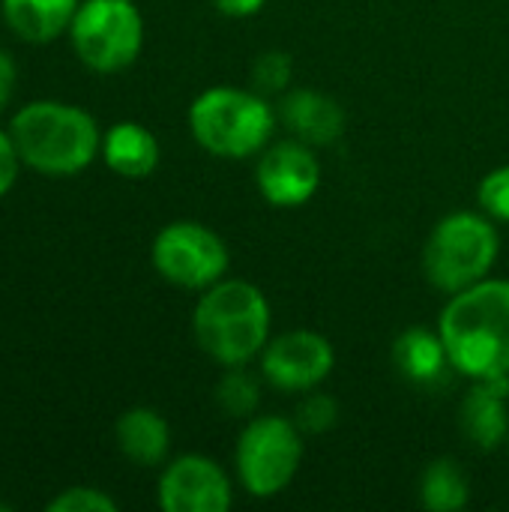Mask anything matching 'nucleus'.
I'll list each match as a JSON object with an SVG mask.
<instances>
[{
  "mask_svg": "<svg viewBox=\"0 0 509 512\" xmlns=\"http://www.w3.org/2000/svg\"><path fill=\"white\" fill-rule=\"evenodd\" d=\"M267 0H213V6L231 18H246V15H255Z\"/></svg>",
  "mask_w": 509,
  "mask_h": 512,
  "instance_id": "26",
  "label": "nucleus"
},
{
  "mask_svg": "<svg viewBox=\"0 0 509 512\" xmlns=\"http://www.w3.org/2000/svg\"><path fill=\"white\" fill-rule=\"evenodd\" d=\"M0 6L15 36L33 45L54 42L78 12V0H0Z\"/></svg>",
  "mask_w": 509,
  "mask_h": 512,
  "instance_id": "16",
  "label": "nucleus"
},
{
  "mask_svg": "<svg viewBox=\"0 0 509 512\" xmlns=\"http://www.w3.org/2000/svg\"><path fill=\"white\" fill-rule=\"evenodd\" d=\"M276 114L264 96L240 87H210L189 105V132L213 156L243 159L261 153Z\"/></svg>",
  "mask_w": 509,
  "mask_h": 512,
  "instance_id": "4",
  "label": "nucleus"
},
{
  "mask_svg": "<svg viewBox=\"0 0 509 512\" xmlns=\"http://www.w3.org/2000/svg\"><path fill=\"white\" fill-rule=\"evenodd\" d=\"M393 366L411 384H435L450 366L441 333L426 327H411L393 342Z\"/></svg>",
  "mask_w": 509,
  "mask_h": 512,
  "instance_id": "17",
  "label": "nucleus"
},
{
  "mask_svg": "<svg viewBox=\"0 0 509 512\" xmlns=\"http://www.w3.org/2000/svg\"><path fill=\"white\" fill-rule=\"evenodd\" d=\"M72 48L93 72H120L141 54L144 21L132 0H87L69 24Z\"/></svg>",
  "mask_w": 509,
  "mask_h": 512,
  "instance_id": "7",
  "label": "nucleus"
},
{
  "mask_svg": "<svg viewBox=\"0 0 509 512\" xmlns=\"http://www.w3.org/2000/svg\"><path fill=\"white\" fill-rule=\"evenodd\" d=\"M120 453L138 468H156L165 462L171 447V429L162 414L153 408H129L117 417L114 426Z\"/></svg>",
  "mask_w": 509,
  "mask_h": 512,
  "instance_id": "15",
  "label": "nucleus"
},
{
  "mask_svg": "<svg viewBox=\"0 0 509 512\" xmlns=\"http://www.w3.org/2000/svg\"><path fill=\"white\" fill-rule=\"evenodd\" d=\"M477 201L486 216L498 222H509V165H501L483 177L477 189Z\"/></svg>",
  "mask_w": 509,
  "mask_h": 512,
  "instance_id": "22",
  "label": "nucleus"
},
{
  "mask_svg": "<svg viewBox=\"0 0 509 512\" xmlns=\"http://www.w3.org/2000/svg\"><path fill=\"white\" fill-rule=\"evenodd\" d=\"M102 159L114 174L126 180H144L159 165V141L147 126L123 120L102 135Z\"/></svg>",
  "mask_w": 509,
  "mask_h": 512,
  "instance_id": "14",
  "label": "nucleus"
},
{
  "mask_svg": "<svg viewBox=\"0 0 509 512\" xmlns=\"http://www.w3.org/2000/svg\"><path fill=\"white\" fill-rule=\"evenodd\" d=\"M336 420H339V408H336V402H333L330 396H324V393H309V396L300 402L297 417H294L297 429L306 432V435H321V432L333 429Z\"/></svg>",
  "mask_w": 509,
  "mask_h": 512,
  "instance_id": "21",
  "label": "nucleus"
},
{
  "mask_svg": "<svg viewBox=\"0 0 509 512\" xmlns=\"http://www.w3.org/2000/svg\"><path fill=\"white\" fill-rule=\"evenodd\" d=\"M48 512H117V501L105 495L102 489L90 486H72L48 501Z\"/></svg>",
  "mask_w": 509,
  "mask_h": 512,
  "instance_id": "20",
  "label": "nucleus"
},
{
  "mask_svg": "<svg viewBox=\"0 0 509 512\" xmlns=\"http://www.w3.org/2000/svg\"><path fill=\"white\" fill-rule=\"evenodd\" d=\"M255 183L264 201L273 207L306 204L321 183V162L303 141H282L261 153L255 168Z\"/></svg>",
  "mask_w": 509,
  "mask_h": 512,
  "instance_id": "11",
  "label": "nucleus"
},
{
  "mask_svg": "<svg viewBox=\"0 0 509 512\" xmlns=\"http://www.w3.org/2000/svg\"><path fill=\"white\" fill-rule=\"evenodd\" d=\"M0 512H12V507L9 504H0Z\"/></svg>",
  "mask_w": 509,
  "mask_h": 512,
  "instance_id": "27",
  "label": "nucleus"
},
{
  "mask_svg": "<svg viewBox=\"0 0 509 512\" xmlns=\"http://www.w3.org/2000/svg\"><path fill=\"white\" fill-rule=\"evenodd\" d=\"M198 348L222 366H246L270 336V303L252 282L219 279L192 312Z\"/></svg>",
  "mask_w": 509,
  "mask_h": 512,
  "instance_id": "3",
  "label": "nucleus"
},
{
  "mask_svg": "<svg viewBox=\"0 0 509 512\" xmlns=\"http://www.w3.org/2000/svg\"><path fill=\"white\" fill-rule=\"evenodd\" d=\"M303 462V441L294 420L252 417L237 438V477L252 498H276L291 486Z\"/></svg>",
  "mask_w": 509,
  "mask_h": 512,
  "instance_id": "6",
  "label": "nucleus"
},
{
  "mask_svg": "<svg viewBox=\"0 0 509 512\" xmlns=\"http://www.w3.org/2000/svg\"><path fill=\"white\" fill-rule=\"evenodd\" d=\"M507 444H509V435H507Z\"/></svg>",
  "mask_w": 509,
  "mask_h": 512,
  "instance_id": "28",
  "label": "nucleus"
},
{
  "mask_svg": "<svg viewBox=\"0 0 509 512\" xmlns=\"http://www.w3.org/2000/svg\"><path fill=\"white\" fill-rule=\"evenodd\" d=\"M468 498H471V483L453 459H438L423 471L420 501L426 510L456 512L468 504Z\"/></svg>",
  "mask_w": 509,
  "mask_h": 512,
  "instance_id": "18",
  "label": "nucleus"
},
{
  "mask_svg": "<svg viewBox=\"0 0 509 512\" xmlns=\"http://www.w3.org/2000/svg\"><path fill=\"white\" fill-rule=\"evenodd\" d=\"M336 354L330 339L315 330H294L264 345L261 372L264 378L285 393L315 390L333 372Z\"/></svg>",
  "mask_w": 509,
  "mask_h": 512,
  "instance_id": "9",
  "label": "nucleus"
},
{
  "mask_svg": "<svg viewBox=\"0 0 509 512\" xmlns=\"http://www.w3.org/2000/svg\"><path fill=\"white\" fill-rule=\"evenodd\" d=\"M216 402L228 417H252L261 402L258 381L243 366H228L216 384Z\"/></svg>",
  "mask_w": 509,
  "mask_h": 512,
  "instance_id": "19",
  "label": "nucleus"
},
{
  "mask_svg": "<svg viewBox=\"0 0 509 512\" xmlns=\"http://www.w3.org/2000/svg\"><path fill=\"white\" fill-rule=\"evenodd\" d=\"M18 165H21V156H18V147L12 141V132L0 129V198L9 195V189L15 186Z\"/></svg>",
  "mask_w": 509,
  "mask_h": 512,
  "instance_id": "24",
  "label": "nucleus"
},
{
  "mask_svg": "<svg viewBox=\"0 0 509 512\" xmlns=\"http://www.w3.org/2000/svg\"><path fill=\"white\" fill-rule=\"evenodd\" d=\"M291 72H294V66L285 51H264L252 66V81L261 93H276V90L288 87Z\"/></svg>",
  "mask_w": 509,
  "mask_h": 512,
  "instance_id": "23",
  "label": "nucleus"
},
{
  "mask_svg": "<svg viewBox=\"0 0 509 512\" xmlns=\"http://www.w3.org/2000/svg\"><path fill=\"white\" fill-rule=\"evenodd\" d=\"M9 132L21 162L48 177H72L102 153L96 120L69 102H30L12 117Z\"/></svg>",
  "mask_w": 509,
  "mask_h": 512,
  "instance_id": "2",
  "label": "nucleus"
},
{
  "mask_svg": "<svg viewBox=\"0 0 509 512\" xmlns=\"http://www.w3.org/2000/svg\"><path fill=\"white\" fill-rule=\"evenodd\" d=\"M509 375L477 381L462 402V432L480 450H498L509 435Z\"/></svg>",
  "mask_w": 509,
  "mask_h": 512,
  "instance_id": "12",
  "label": "nucleus"
},
{
  "mask_svg": "<svg viewBox=\"0 0 509 512\" xmlns=\"http://www.w3.org/2000/svg\"><path fill=\"white\" fill-rule=\"evenodd\" d=\"M438 333L450 366L462 375L507 378L509 375V282L483 279L459 294L441 312Z\"/></svg>",
  "mask_w": 509,
  "mask_h": 512,
  "instance_id": "1",
  "label": "nucleus"
},
{
  "mask_svg": "<svg viewBox=\"0 0 509 512\" xmlns=\"http://www.w3.org/2000/svg\"><path fill=\"white\" fill-rule=\"evenodd\" d=\"M228 474L207 456H180L159 477V507L165 512H228Z\"/></svg>",
  "mask_w": 509,
  "mask_h": 512,
  "instance_id": "10",
  "label": "nucleus"
},
{
  "mask_svg": "<svg viewBox=\"0 0 509 512\" xmlns=\"http://www.w3.org/2000/svg\"><path fill=\"white\" fill-rule=\"evenodd\" d=\"M498 249L501 237L492 225V216L471 210L450 213L426 240L423 273L438 291L459 294L489 276L498 261Z\"/></svg>",
  "mask_w": 509,
  "mask_h": 512,
  "instance_id": "5",
  "label": "nucleus"
},
{
  "mask_svg": "<svg viewBox=\"0 0 509 512\" xmlns=\"http://www.w3.org/2000/svg\"><path fill=\"white\" fill-rule=\"evenodd\" d=\"M282 123L294 132L297 141L309 147H327L345 132V111L339 102L321 90H291L279 105Z\"/></svg>",
  "mask_w": 509,
  "mask_h": 512,
  "instance_id": "13",
  "label": "nucleus"
},
{
  "mask_svg": "<svg viewBox=\"0 0 509 512\" xmlns=\"http://www.w3.org/2000/svg\"><path fill=\"white\" fill-rule=\"evenodd\" d=\"M150 258L165 282L189 291H207L225 276L231 264L222 237L207 225L186 219L171 222L156 234Z\"/></svg>",
  "mask_w": 509,
  "mask_h": 512,
  "instance_id": "8",
  "label": "nucleus"
},
{
  "mask_svg": "<svg viewBox=\"0 0 509 512\" xmlns=\"http://www.w3.org/2000/svg\"><path fill=\"white\" fill-rule=\"evenodd\" d=\"M15 75H18V69H15V63H12V57H9L6 51H0V111H3V105L12 99Z\"/></svg>",
  "mask_w": 509,
  "mask_h": 512,
  "instance_id": "25",
  "label": "nucleus"
}]
</instances>
